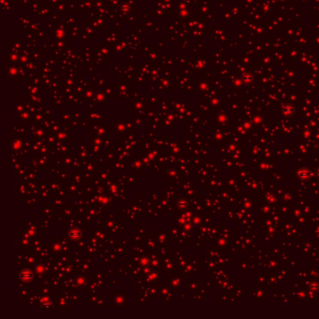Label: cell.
Returning <instances> with one entry per match:
<instances>
[{
  "mask_svg": "<svg viewBox=\"0 0 319 319\" xmlns=\"http://www.w3.org/2000/svg\"><path fill=\"white\" fill-rule=\"evenodd\" d=\"M22 279H24L25 281H28L29 279H31V277H32V273H31V271L25 270L22 272Z\"/></svg>",
  "mask_w": 319,
  "mask_h": 319,
  "instance_id": "obj_1",
  "label": "cell"
}]
</instances>
